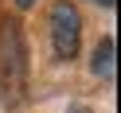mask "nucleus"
Segmentation results:
<instances>
[{
  "instance_id": "obj_1",
  "label": "nucleus",
  "mask_w": 121,
  "mask_h": 113,
  "mask_svg": "<svg viewBox=\"0 0 121 113\" xmlns=\"http://www.w3.org/2000/svg\"><path fill=\"white\" fill-rule=\"evenodd\" d=\"M78 43H82V16L70 0H55L51 8V47H55V59L70 63L78 55Z\"/></svg>"
},
{
  "instance_id": "obj_2",
  "label": "nucleus",
  "mask_w": 121,
  "mask_h": 113,
  "mask_svg": "<svg viewBox=\"0 0 121 113\" xmlns=\"http://www.w3.org/2000/svg\"><path fill=\"white\" fill-rule=\"evenodd\" d=\"M4 74H8V86L12 90L24 86V43H20L16 24L4 27Z\"/></svg>"
},
{
  "instance_id": "obj_3",
  "label": "nucleus",
  "mask_w": 121,
  "mask_h": 113,
  "mask_svg": "<svg viewBox=\"0 0 121 113\" xmlns=\"http://www.w3.org/2000/svg\"><path fill=\"white\" fill-rule=\"evenodd\" d=\"M113 59H117V43H113V35H105V39L94 47V63H90L102 82H113V78H117V63H113Z\"/></svg>"
},
{
  "instance_id": "obj_4",
  "label": "nucleus",
  "mask_w": 121,
  "mask_h": 113,
  "mask_svg": "<svg viewBox=\"0 0 121 113\" xmlns=\"http://www.w3.org/2000/svg\"><path fill=\"white\" fill-rule=\"evenodd\" d=\"M94 4H102V8H113V4H117V0H94Z\"/></svg>"
},
{
  "instance_id": "obj_5",
  "label": "nucleus",
  "mask_w": 121,
  "mask_h": 113,
  "mask_svg": "<svg viewBox=\"0 0 121 113\" xmlns=\"http://www.w3.org/2000/svg\"><path fill=\"white\" fill-rule=\"evenodd\" d=\"M31 4H35V0H16V8H31Z\"/></svg>"
}]
</instances>
